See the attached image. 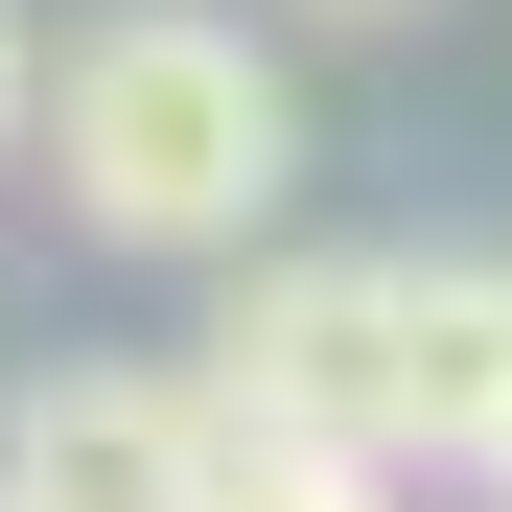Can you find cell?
Returning a JSON list of instances; mask_svg holds the SVG:
<instances>
[{
	"label": "cell",
	"instance_id": "obj_1",
	"mask_svg": "<svg viewBox=\"0 0 512 512\" xmlns=\"http://www.w3.org/2000/svg\"><path fill=\"white\" fill-rule=\"evenodd\" d=\"M24 140H47L70 233H117V256H256V210L303 187V94L256 70V24H210V0L70 24V70H24Z\"/></svg>",
	"mask_w": 512,
	"mask_h": 512
},
{
	"label": "cell",
	"instance_id": "obj_2",
	"mask_svg": "<svg viewBox=\"0 0 512 512\" xmlns=\"http://www.w3.org/2000/svg\"><path fill=\"white\" fill-rule=\"evenodd\" d=\"M373 443L512 489V256H396L373 280Z\"/></svg>",
	"mask_w": 512,
	"mask_h": 512
},
{
	"label": "cell",
	"instance_id": "obj_3",
	"mask_svg": "<svg viewBox=\"0 0 512 512\" xmlns=\"http://www.w3.org/2000/svg\"><path fill=\"white\" fill-rule=\"evenodd\" d=\"M0 512H210V396L187 373H47L0 419Z\"/></svg>",
	"mask_w": 512,
	"mask_h": 512
},
{
	"label": "cell",
	"instance_id": "obj_4",
	"mask_svg": "<svg viewBox=\"0 0 512 512\" xmlns=\"http://www.w3.org/2000/svg\"><path fill=\"white\" fill-rule=\"evenodd\" d=\"M419 466H373V443H280V419H210V512H396Z\"/></svg>",
	"mask_w": 512,
	"mask_h": 512
},
{
	"label": "cell",
	"instance_id": "obj_5",
	"mask_svg": "<svg viewBox=\"0 0 512 512\" xmlns=\"http://www.w3.org/2000/svg\"><path fill=\"white\" fill-rule=\"evenodd\" d=\"M0 140H24V47H0Z\"/></svg>",
	"mask_w": 512,
	"mask_h": 512
},
{
	"label": "cell",
	"instance_id": "obj_6",
	"mask_svg": "<svg viewBox=\"0 0 512 512\" xmlns=\"http://www.w3.org/2000/svg\"><path fill=\"white\" fill-rule=\"evenodd\" d=\"M350 24H396V0H350Z\"/></svg>",
	"mask_w": 512,
	"mask_h": 512
}]
</instances>
